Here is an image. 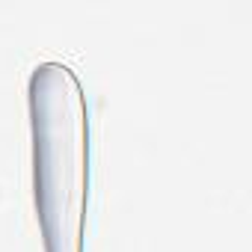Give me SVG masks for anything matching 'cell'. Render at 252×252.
Segmentation results:
<instances>
[{
	"instance_id": "6da1fadb",
	"label": "cell",
	"mask_w": 252,
	"mask_h": 252,
	"mask_svg": "<svg viewBox=\"0 0 252 252\" xmlns=\"http://www.w3.org/2000/svg\"><path fill=\"white\" fill-rule=\"evenodd\" d=\"M33 181L45 252H83L89 202V110L65 63H39L30 74Z\"/></svg>"
}]
</instances>
